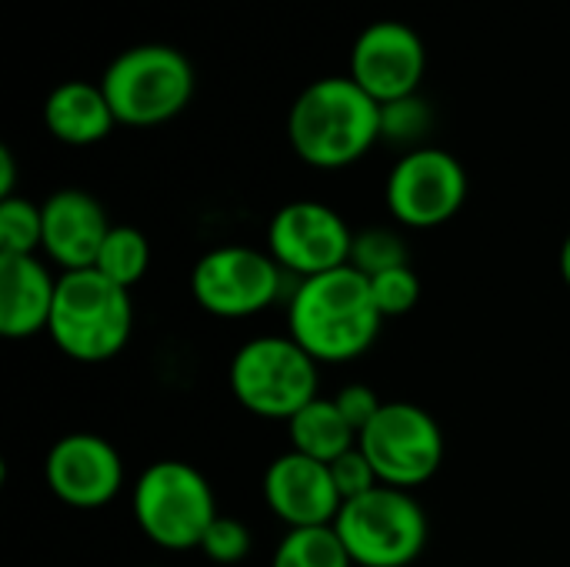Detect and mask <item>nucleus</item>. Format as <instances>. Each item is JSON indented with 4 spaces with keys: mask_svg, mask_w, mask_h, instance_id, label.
Listing matches in <instances>:
<instances>
[{
    "mask_svg": "<svg viewBox=\"0 0 570 567\" xmlns=\"http://www.w3.org/2000/svg\"><path fill=\"white\" fill-rule=\"evenodd\" d=\"M13 187H17V160L10 147H0V201L13 197L17 194Z\"/></svg>",
    "mask_w": 570,
    "mask_h": 567,
    "instance_id": "cd10ccee",
    "label": "nucleus"
},
{
    "mask_svg": "<svg viewBox=\"0 0 570 567\" xmlns=\"http://www.w3.org/2000/svg\"><path fill=\"white\" fill-rule=\"evenodd\" d=\"M264 501L277 521L294 528H327L334 525L344 498L334 485L331 465L314 461L297 451L277 454L264 471Z\"/></svg>",
    "mask_w": 570,
    "mask_h": 567,
    "instance_id": "4468645a",
    "label": "nucleus"
},
{
    "mask_svg": "<svg viewBox=\"0 0 570 567\" xmlns=\"http://www.w3.org/2000/svg\"><path fill=\"white\" fill-rule=\"evenodd\" d=\"M40 211H43V241H40L43 261L60 267V274L94 267L114 227L104 204L80 187H63L53 190L40 204Z\"/></svg>",
    "mask_w": 570,
    "mask_h": 567,
    "instance_id": "2eb2a0df",
    "label": "nucleus"
},
{
    "mask_svg": "<svg viewBox=\"0 0 570 567\" xmlns=\"http://www.w3.org/2000/svg\"><path fill=\"white\" fill-rule=\"evenodd\" d=\"M100 87L110 100L117 124L124 127H160L187 110L197 77L194 63L174 43H134L117 53Z\"/></svg>",
    "mask_w": 570,
    "mask_h": 567,
    "instance_id": "20e7f679",
    "label": "nucleus"
},
{
    "mask_svg": "<svg viewBox=\"0 0 570 567\" xmlns=\"http://www.w3.org/2000/svg\"><path fill=\"white\" fill-rule=\"evenodd\" d=\"M57 277L37 254H0V334L7 341H23L50 328Z\"/></svg>",
    "mask_w": 570,
    "mask_h": 567,
    "instance_id": "dca6fc26",
    "label": "nucleus"
},
{
    "mask_svg": "<svg viewBox=\"0 0 570 567\" xmlns=\"http://www.w3.org/2000/svg\"><path fill=\"white\" fill-rule=\"evenodd\" d=\"M334 404L341 408V414L347 418V424L361 434L371 421H374V414L384 408V401L374 394V388H367V384H344L337 394H334Z\"/></svg>",
    "mask_w": 570,
    "mask_h": 567,
    "instance_id": "bb28decb",
    "label": "nucleus"
},
{
    "mask_svg": "<svg viewBox=\"0 0 570 567\" xmlns=\"http://www.w3.org/2000/svg\"><path fill=\"white\" fill-rule=\"evenodd\" d=\"M334 531L354 567H411L428 548V515L414 491L377 485L344 501Z\"/></svg>",
    "mask_w": 570,
    "mask_h": 567,
    "instance_id": "0eeeda50",
    "label": "nucleus"
},
{
    "mask_svg": "<svg viewBox=\"0 0 570 567\" xmlns=\"http://www.w3.org/2000/svg\"><path fill=\"white\" fill-rule=\"evenodd\" d=\"M43 127L53 140L70 147H90L110 137L117 117L100 84L63 80L43 97Z\"/></svg>",
    "mask_w": 570,
    "mask_h": 567,
    "instance_id": "f3484780",
    "label": "nucleus"
},
{
    "mask_svg": "<svg viewBox=\"0 0 570 567\" xmlns=\"http://www.w3.org/2000/svg\"><path fill=\"white\" fill-rule=\"evenodd\" d=\"M281 264L257 247L224 244L207 251L190 271V294L210 314L224 321H240L267 311L284 291Z\"/></svg>",
    "mask_w": 570,
    "mask_h": 567,
    "instance_id": "1a4fd4ad",
    "label": "nucleus"
},
{
    "mask_svg": "<svg viewBox=\"0 0 570 567\" xmlns=\"http://www.w3.org/2000/svg\"><path fill=\"white\" fill-rule=\"evenodd\" d=\"M367 281H371V297H374L381 317H401V314L414 311L421 301V277L414 274L411 264L384 271Z\"/></svg>",
    "mask_w": 570,
    "mask_h": 567,
    "instance_id": "b1692460",
    "label": "nucleus"
},
{
    "mask_svg": "<svg viewBox=\"0 0 570 567\" xmlns=\"http://www.w3.org/2000/svg\"><path fill=\"white\" fill-rule=\"evenodd\" d=\"M147 267H150V241L137 227L114 224L104 247H100V254H97L94 271H100L107 281L130 291L134 284L144 281Z\"/></svg>",
    "mask_w": 570,
    "mask_h": 567,
    "instance_id": "6ab92c4d",
    "label": "nucleus"
},
{
    "mask_svg": "<svg viewBox=\"0 0 570 567\" xmlns=\"http://www.w3.org/2000/svg\"><path fill=\"white\" fill-rule=\"evenodd\" d=\"M321 364L291 334H261L244 341L227 368L234 401L267 421H291L321 398Z\"/></svg>",
    "mask_w": 570,
    "mask_h": 567,
    "instance_id": "39448f33",
    "label": "nucleus"
},
{
    "mask_svg": "<svg viewBox=\"0 0 570 567\" xmlns=\"http://www.w3.org/2000/svg\"><path fill=\"white\" fill-rule=\"evenodd\" d=\"M47 334L63 358L104 364L117 358L134 334V297L94 267L67 271L57 277Z\"/></svg>",
    "mask_w": 570,
    "mask_h": 567,
    "instance_id": "7ed1b4c3",
    "label": "nucleus"
},
{
    "mask_svg": "<svg viewBox=\"0 0 570 567\" xmlns=\"http://www.w3.org/2000/svg\"><path fill=\"white\" fill-rule=\"evenodd\" d=\"M287 140L307 167H351L381 140V104L351 74L321 77L294 97Z\"/></svg>",
    "mask_w": 570,
    "mask_h": 567,
    "instance_id": "f03ea898",
    "label": "nucleus"
},
{
    "mask_svg": "<svg viewBox=\"0 0 570 567\" xmlns=\"http://www.w3.org/2000/svg\"><path fill=\"white\" fill-rule=\"evenodd\" d=\"M351 247L354 231L321 201H291L267 224V254L297 281L351 264Z\"/></svg>",
    "mask_w": 570,
    "mask_h": 567,
    "instance_id": "9b49d317",
    "label": "nucleus"
},
{
    "mask_svg": "<svg viewBox=\"0 0 570 567\" xmlns=\"http://www.w3.org/2000/svg\"><path fill=\"white\" fill-rule=\"evenodd\" d=\"M43 241V211L40 204L13 194L0 201V254L30 257Z\"/></svg>",
    "mask_w": 570,
    "mask_h": 567,
    "instance_id": "4be33fe9",
    "label": "nucleus"
},
{
    "mask_svg": "<svg viewBox=\"0 0 570 567\" xmlns=\"http://www.w3.org/2000/svg\"><path fill=\"white\" fill-rule=\"evenodd\" d=\"M134 521L150 545L164 551H194L217 521L214 488L194 465L160 458L134 481Z\"/></svg>",
    "mask_w": 570,
    "mask_h": 567,
    "instance_id": "423d86ee",
    "label": "nucleus"
},
{
    "mask_svg": "<svg viewBox=\"0 0 570 567\" xmlns=\"http://www.w3.org/2000/svg\"><path fill=\"white\" fill-rule=\"evenodd\" d=\"M371 281L351 264L297 281L287 301V334L317 364H347L367 354L381 334Z\"/></svg>",
    "mask_w": 570,
    "mask_h": 567,
    "instance_id": "f257e3e1",
    "label": "nucleus"
},
{
    "mask_svg": "<svg viewBox=\"0 0 570 567\" xmlns=\"http://www.w3.org/2000/svg\"><path fill=\"white\" fill-rule=\"evenodd\" d=\"M431 127H434V110L421 94L381 104V140L404 147V154L424 147Z\"/></svg>",
    "mask_w": 570,
    "mask_h": 567,
    "instance_id": "412c9836",
    "label": "nucleus"
},
{
    "mask_svg": "<svg viewBox=\"0 0 570 567\" xmlns=\"http://www.w3.org/2000/svg\"><path fill=\"white\" fill-rule=\"evenodd\" d=\"M468 201V170L444 147H417L397 157L384 184V204L401 227L431 231L458 217Z\"/></svg>",
    "mask_w": 570,
    "mask_h": 567,
    "instance_id": "9d476101",
    "label": "nucleus"
},
{
    "mask_svg": "<svg viewBox=\"0 0 570 567\" xmlns=\"http://www.w3.org/2000/svg\"><path fill=\"white\" fill-rule=\"evenodd\" d=\"M357 448L381 485L414 491L438 475L444 461V431L421 404L384 401L374 421L357 434Z\"/></svg>",
    "mask_w": 570,
    "mask_h": 567,
    "instance_id": "6e6552de",
    "label": "nucleus"
},
{
    "mask_svg": "<svg viewBox=\"0 0 570 567\" xmlns=\"http://www.w3.org/2000/svg\"><path fill=\"white\" fill-rule=\"evenodd\" d=\"M331 475H334V485H337V491H341L344 501H354V498H361V495H367V491H374L381 485L377 475H374V468H371V461L364 458L361 448L341 454L331 465Z\"/></svg>",
    "mask_w": 570,
    "mask_h": 567,
    "instance_id": "a878e982",
    "label": "nucleus"
},
{
    "mask_svg": "<svg viewBox=\"0 0 570 567\" xmlns=\"http://www.w3.org/2000/svg\"><path fill=\"white\" fill-rule=\"evenodd\" d=\"M404 264H407V244L394 227H364L361 234H354L351 267L361 271L364 277H377Z\"/></svg>",
    "mask_w": 570,
    "mask_h": 567,
    "instance_id": "5701e85b",
    "label": "nucleus"
},
{
    "mask_svg": "<svg viewBox=\"0 0 570 567\" xmlns=\"http://www.w3.org/2000/svg\"><path fill=\"white\" fill-rule=\"evenodd\" d=\"M287 438H291V451L324 465H334L341 454L357 448V431L347 424L334 398H314L307 408H301L287 421Z\"/></svg>",
    "mask_w": 570,
    "mask_h": 567,
    "instance_id": "a211bd4d",
    "label": "nucleus"
},
{
    "mask_svg": "<svg viewBox=\"0 0 570 567\" xmlns=\"http://www.w3.org/2000/svg\"><path fill=\"white\" fill-rule=\"evenodd\" d=\"M147 567H157V565H147Z\"/></svg>",
    "mask_w": 570,
    "mask_h": 567,
    "instance_id": "c756f323",
    "label": "nucleus"
},
{
    "mask_svg": "<svg viewBox=\"0 0 570 567\" xmlns=\"http://www.w3.org/2000/svg\"><path fill=\"white\" fill-rule=\"evenodd\" d=\"M250 548H254V538H250L247 525H240L237 518L217 515V521L207 528V535H204L197 551H204V558L214 561V565L230 567L240 565L250 555Z\"/></svg>",
    "mask_w": 570,
    "mask_h": 567,
    "instance_id": "393cba45",
    "label": "nucleus"
},
{
    "mask_svg": "<svg viewBox=\"0 0 570 567\" xmlns=\"http://www.w3.org/2000/svg\"><path fill=\"white\" fill-rule=\"evenodd\" d=\"M558 264H561V277H564V284L570 287V234L564 237V244H561V257H558Z\"/></svg>",
    "mask_w": 570,
    "mask_h": 567,
    "instance_id": "c85d7f7f",
    "label": "nucleus"
},
{
    "mask_svg": "<svg viewBox=\"0 0 570 567\" xmlns=\"http://www.w3.org/2000/svg\"><path fill=\"white\" fill-rule=\"evenodd\" d=\"M271 567H354L334 525L327 528H294L281 538Z\"/></svg>",
    "mask_w": 570,
    "mask_h": 567,
    "instance_id": "aec40b11",
    "label": "nucleus"
},
{
    "mask_svg": "<svg viewBox=\"0 0 570 567\" xmlns=\"http://www.w3.org/2000/svg\"><path fill=\"white\" fill-rule=\"evenodd\" d=\"M43 485L60 505L94 511L120 495L124 461L107 438L73 431L50 444L43 458Z\"/></svg>",
    "mask_w": 570,
    "mask_h": 567,
    "instance_id": "ddd939ff",
    "label": "nucleus"
},
{
    "mask_svg": "<svg viewBox=\"0 0 570 567\" xmlns=\"http://www.w3.org/2000/svg\"><path fill=\"white\" fill-rule=\"evenodd\" d=\"M424 74L428 43L404 20H374L351 47V77L377 104L417 94Z\"/></svg>",
    "mask_w": 570,
    "mask_h": 567,
    "instance_id": "f8f14e48",
    "label": "nucleus"
}]
</instances>
